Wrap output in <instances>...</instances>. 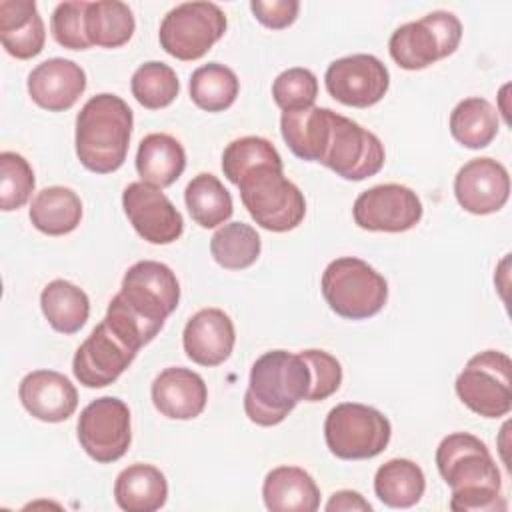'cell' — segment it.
Returning a JSON list of instances; mask_svg holds the SVG:
<instances>
[{
  "mask_svg": "<svg viewBox=\"0 0 512 512\" xmlns=\"http://www.w3.org/2000/svg\"><path fill=\"white\" fill-rule=\"evenodd\" d=\"M178 302L176 274L162 262L140 260L126 270L122 288L110 300L104 320L138 352L162 330Z\"/></svg>",
  "mask_w": 512,
  "mask_h": 512,
  "instance_id": "obj_1",
  "label": "cell"
},
{
  "mask_svg": "<svg viewBox=\"0 0 512 512\" xmlns=\"http://www.w3.org/2000/svg\"><path fill=\"white\" fill-rule=\"evenodd\" d=\"M436 466L450 486V508L454 512H504L506 500L500 494V470L488 446L468 432H454L442 438L436 448Z\"/></svg>",
  "mask_w": 512,
  "mask_h": 512,
  "instance_id": "obj_2",
  "label": "cell"
},
{
  "mask_svg": "<svg viewBox=\"0 0 512 512\" xmlns=\"http://www.w3.org/2000/svg\"><path fill=\"white\" fill-rule=\"evenodd\" d=\"M310 368L300 354L270 350L250 370L244 412L258 426L280 424L310 392Z\"/></svg>",
  "mask_w": 512,
  "mask_h": 512,
  "instance_id": "obj_3",
  "label": "cell"
},
{
  "mask_svg": "<svg viewBox=\"0 0 512 512\" xmlns=\"http://www.w3.org/2000/svg\"><path fill=\"white\" fill-rule=\"evenodd\" d=\"M134 116L116 94L92 96L76 116V156L96 174L118 170L128 154Z\"/></svg>",
  "mask_w": 512,
  "mask_h": 512,
  "instance_id": "obj_4",
  "label": "cell"
},
{
  "mask_svg": "<svg viewBox=\"0 0 512 512\" xmlns=\"http://www.w3.org/2000/svg\"><path fill=\"white\" fill-rule=\"evenodd\" d=\"M236 186L244 208L260 228L288 232L304 220V194L284 176V164H260L248 170Z\"/></svg>",
  "mask_w": 512,
  "mask_h": 512,
  "instance_id": "obj_5",
  "label": "cell"
},
{
  "mask_svg": "<svg viewBox=\"0 0 512 512\" xmlns=\"http://www.w3.org/2000/svg\"><path fill=\"white\" fill-rule=\"evenodd\" d=\"M322 296L338 316L364 320L384 308L388 282L368 262L344 256L326 266L322 274Z\"/></svg>",
  "mask_w": 512,
  "mask_h": 512,
  "instance_id": "obj_6",
  "label": "cell"
},
{
  "mask_svg": "<svg viewBox=\"0 0 512 512\" xmlns=\"http://www.w3.org/2000/svg\"><path fill=\"white\" fill-rule=\"evenodd\" d=\"M392 436L390 420L376 408L342 402L324 420L328 450L340 460H366L386 450Z\"/></svg>",
  "mask_w": 512,
  "mask_h": 512,
  "instance_id": "obj_7",
  "label": "cell"
},
{
  "mask_svg": "<svg viewBox=\"0 0 512 512\" xmlns=\"http://www.w3.org/2000/svg\"><path fill=\"white\" fill-rule=\"evenodd\" d=\"M462 40L460 20L446 10H434L416 22L398 26L388 42L392 60L404 70H422L456 52Z\"/></svg>",
  "mask_w": 512,
  "mask_h": 512,
  "instance_id": "obj_8",
  "label": "cell"
},
{
  "mask_svg": "<svg viewBox=\"0 0 512 512\" xmlns=\"http://www.w3.org/2000/svg\"><path fill=\"white\" fill-rule=\"evenodd\" d=\"M464 406L484 418H502L512 408V360L498 350L472 356L456 378Z\"/></svg>",
  "mask_w": 512,
  "mask_h": 512,
  "instance_id": "obj_9",
  "label": "cell"
},
{
  "mask_svg": "<svg viewBox=\"0 0 512 512\" xmlns=\"http://www.w3.org/2000/svg\"><path fill=\"white\" fill-rule=\"evenodd\" d=\"M226 32V14L214 2H184L172 8L158 32L166 54L190 62L202 58Z\"/></svg>",
  "mask_w": 512,
  "mask_h": 512,
  "instance_id": "obj_10",
  "label": "cell"
},
{
  "mask_svg": "<svg viewBox=\"0 0 512 512\" xmlns=\"http://www.w3.org/2000/svg\"><path fill=\"white\" fill-rule=\"evenodd\" d=\"M384 158V144L376 134L342 114H332L330 134L320 164L340 178L364 180L382 170Z\"/></svg>",
  "mask_w": 512,
  "mask_h": 512,
  "instance_id": "obj_11",
  "label": "cell"
},
{
  "mask_svg": "<svg viewBox=\"0 0 512 512\" xmlns=\"http://www.w3.org/2000/svg\"><path fill=\"white\" fill-rule=\"evenodd\" d=\"M78 442L84 452L100 464L120 460L132 442L128 406L114 396L92 400L80 412Z\"/></svg>",
  "mask_w": 512,
  "mask_h": 512,
  "instance_id": "obj_12",
  "label": "cell"
},
{
  "mask_svg": "<svg viewBox=\"0 0 512 512\" xmlns=\"http://www.w3.org/2000/svg\"><path fill=\"white\" fill-rule=\"evenodd\" d=\"M418 194L402 184H378L364 190L352 208L354 222L370 232H406L422 218Z\"/></svg>",
  "mask_w": 512,
  "mask_h": 512,
  "instance_id": "obj_13",
  "label": "cell"
},
{
  "mask_svg": "<svg viewBox=\"0 0 512 512\" xmlns=\"http://www.w3.org/2000/svg\"><path fill=\"white\" fill-rule=\"evenodd\" d=\"M328 94L354 108L374 106L390 86L388 68L372 54H352L334 60L324 74Z\"/></svg>",
  "mask_w": 512,
  "mask_h": 512,
  "instance_id": "obj_14",
  "label": "cell"
},
{
  "mask_svg": "<svg viewBox=\"0 0 512 512\" xmlns=\"http://www.w3.org/2000/svg\"><path fill=\"white\" fill-rule=\"evenodd\" d=\"M136 354L138 352L128 346L106 320H102L78 346L72 360V372L82 386L104 388L120 378Z\"/></svg>",
  "mask_w": 512,
  "mask_h": 512,
  "instance_id": "obj_15",
  "label": "cell"
},
{
  "mask_svg": "<svg viewBox=\"0 0 512 512\" xmlns=\"http://www.w3.org/2000/svg\"><path fill=\"white\" fill-rule=\"evenodd\" d=\"M122 206L132 228L150 244H172L184 232L182 214L170 198L146 182H130L122 192Z\"/></svg>",
  "mask_w": 512,
  "mask_h": 512,
  "instance_id": "obj_16",
  "label": "cell"
},
{
  "mask_svg": "<svg viewBox=\"0 0 512 512\" xmlns=\"http://www.w3.org/2000/svg\"><path fill=\"white\" fill-rule=\"evenodd\" d=\"M454 196L470 214L498 212L510 196L508 170L498 160L474 158L456 172Z\"/></svg>",
  "mask_w": 512,
  "mask_h": 512,
  "instance_id": "obj_17",
  "label": "cell"
},
{
  "mask_svg": "<svg viewBox=\"0 0 512 512\" xmlns=\"http://www.w3.org/2000/svg\"><path fill=\"white\" fill-rule=\"evenodd\" d=\"M86 90V72L68 58H50L28 74V94L32 102L48 112L72 108Z\"/></svg>",
  "mask_w": 512,
  "mask_h": 512,
  "instance_id": "obj_18",
  "label": "cell"
},
{
  "mask_svg": "<svg viewBox=\"0 0 512 512\" xmlns=\"http://www.w3.org/2000/svg\"><path fill=\"white\" fill-rule=\"evenodd\" d=\"M236 330L220 308L198 310L184 326L182 344L186 356L200 366H218L234 350Z\"/></svg>",
  "mask_w": 512,
  "mask_h": 512,
  "instance_id": "obj_19",
  "label": "cell"
},
{
  "mask_svg": "<svg viewBox=\"0 0 512 512\" xmlns=\"http://www.w3.org/2000/svg\"><path fill=\"white\" fill-rule=\"evenodd\" d=\"M22 406L42 422H64L78 406L74 384L56 370L28 372L18 386Z\"/></svg>",
  "mask_w": 512,
  "mask_h": 512,
  "instance_id": "obj_20",
  "label": "cell"
},
{
  "mask_svg": "<svg viewBox=\"0 0 512 512\" xmlns=\"http://www.w3.org/2000/svg\"><path fill=\"white\" fill-rule=\"evenodd\" d=\"M208 400L204 378L188 368L172 366L152 382L154 408L172 420H192L202 414Z\"/></svg>",
  "mask_w": 512,
  "mask_h": 512,
  "instance_id": "obj_21",
  "label": "cell"
},
{
  "mask_svg": "<svg viewBox=\"0 0 512 512\" xmlns=\"http://www.w3.org/2000/svg\"><path fill=\"white\" fill-rule=\"evenodd\" d=\"M0 40L4 50L18 60H30L42 52L46 30L34 0L0 2Z\"/></svg>",
  "mask_w": 512,
  "mask_h": 512,
  "instance_id": "obj_22",
  "label": "cell"
},
{
  "mask_svg": "<svg viewBox=\"0 0 512 512\" xmlns=\"http://www.w3.org/2000/svg\"><path fill=\"white\" fill-rule=\"evenodd\" d=\"M262 498L270 512H314L320 508V488L298 466L270 470L262 484Z\"/></svg>",
  "mask_w": 512,
  "mask_h": 512,
  "instance_id": "obj_23",
  "label": "cell"
},
{
  "mask_svg": "<svg viewBox=\"0 0 512 512\" xmlns=\"http://www.w3.org/2000/svg\"><path fill=\"white\" fill-rule=\"evenodd\" d=\"M334 110L308 106L300 110H286L280 116V132L294 156L306 162H320L332 122Z\"/></svg>",
  "mask_w": 512,
  "mask_h": 512,
  "instance_id": "obj_24",
  "label": "cell"
},
{
  "mask_svg": "<svg viewBox=\"0 0 512 512\" xmlns=\"http://www.w3.org/2000/svg\"><path fill=\"white\" fill-rule=\"evenodd\" d=\"M186 168V152L182 144L164 132H152L140 140L136 152V172L142 182L154 188L174 184Z\"/></svg>",
  "mask_w": 512,
  "mask_h": 512,
  "instance_id": "obj_25",
  "label": "cell"
},
{
  "mask_svg": "<svg viewBox=\"0 0 512 512\" xmlns=\"http://www.w3.org/2000/svg\"><path fill=\"white\" fill-rule=\"evenodd\" d=\"M166 476L152 464H132L114 482V500L126 512H154L166 504Z\"/></svg>",
  "mask_w": 512,
  "mask_h": 512,
  "instance_id": "obj_26",
  "label": "cell"
},
{
  "mask_svg": "<svg viewBox=\"0 0 512 512\" xmlns=\"http://www.w3.org/2000/svg\"><path fill=\"white\" fill-rule=\"evenodd\" d=\"M82 220V200L66 186L42 188L30 204V222L48 236H64L78 228Z\"/></svg>",
  "mask_w": 512,
  "mask_h": 512,
  "instance_id": "obj_27",
  "label": "cell"
},
{
  "mask_svg": "<svg viewBox=\"0 0 512 512\" xmlns=\"http://www.w3.org/2000/svg\"><path fill=\"white\" fill-rule=\"evenodd\" d=\"M40 308L48 324L62 334L78 332L90 316V300L82 288L68 280H52L40 294Z\"/></svg>",
  "mask_w": 512,
  "mask_h": 512,
  "instance_id": "obj_28",
  "label": "cell"
},
{
  "mask_svg": "<svg viewBox=\"0 0 512 512\" xmlns=\"http://www.w3.org/2000/svg\"><path fill=\"white\" fill-rule=\"evenodd\" d=\"M426 490L422 468L408 458L384 462L374 476V492L390 508H410L420 502Z\"/></svg>",
  "mask_w": 512,
  "mask_h": 512,
  "instance_id": "obj_29",
  "label": "cell"
},
{
  "mask_svg": "<svg viewBox=\"0 0 512 512\" xmlns=\"http://www.w3.org/2000/svg\"><path fill=\"white\" fill-rule=\"evenodd\" d=\"M450 132L466 148H486L498 134V112L486 98H464L450 112Z\"/></svg>",
  "mask_w": 512,
  "mask_h": 512,
  "instance_id": "obj_30",
  "label": "cell"
},
{
  "mask_svg": "<svg viewBox=\"0 0 512 512\" xmlns=\"http://www.w3.org/2000/svg\"><path fill=\"white\" fill-rule=\"evenodd\" d=\"M184 202L192 220L202 228H216L234 212L230 192L214 174L208 172H202L188 182Z\"/></svg>",
  "mask_w": 512,
  "mask_h": 512,
  "instance_id": "obj_31",
  "label": "cell"
},
{
  "mask_svg": "<svg viewBox=\"0 0 512 512\" xmlns=\"http://www.w3.org/2000/svg\"><path fill=\"white\" fill-rule=\"evenodd\" d=\"M136 22L128 4L118 0L88 2L86 8V34L92 46L118 48L134 34Z\"/></svg>",
  "mask_w": 512,
  "mask_h": 512,
  "instance_id": "obj_32",
  "label": "cell"
},
{
  "mask_svg": "<svg viewBox=\"0 0 512 512\" xmlns=\"http://www.w3.org/2000/svg\"><path fill=\"white\" fill-rule=\"evenodd\" d=\"M240 82L234 70L224 64L208 62L190 76V98L206 112H222L230 108L238 96Z\"/></svg>",
  "mask_w": 512,
  "mask_h": 512,
  "instance_id": "obj_33",
  "label": "cell"
},
{
  "mask_svg": "<svg viewBox=\"0 0 512 512\" xmlns=\"http://www.w3.org/2000/svg\"><path fill=\"white\" fill-rule=\"evenodd\" d=\"M262 250L258 232L244 222H230L218 228L210 240V254L226 270L252 266Z\"/></svg>",
  "mask_w": 512,
  "mask_h": 512,
  "instance_id": "obj_34",
  "label": "cell"
},
{
  "mask_svg": "<svg viewBox=\"0 0 512 512\" xmlns=\"http://www.w3.org/2000/svg\"><path fill=\"white\" fill-rule=\"evenodd\" d=\"M130 88L132 96L138 100L140 106L148 110H160L176 100L180 92V82L176 72L168 64L152 60L136 68Z\"/></svg>",
  "mask_w": 512,
  "mask_h": 512,
  "instance_id": "obj_35",
  "label": "cell"
},
{
  "mask_svg": "<svg viewBox=\"0 0 512 512\" xmlns=\"http://www.w3.org/2000/svg\"><path fill=\"white\" fill-rule=\"evenodd\" d=\"M260 164H282L274 144L262 136H244L224 148L222 172L232 184H238L248 170Z\"/></svg>",
  "mask_w": 512,
  "mask_h": 512,
  "instance_id": "obj_36",
  "label": "cell"
},
{
  "mask_svg": "<svg viewBox=\"0 0 512 512\" xmlns=\"http://www.w3.org/2000/svg\"><path fill=\"white\" fill-rule=\"evenodd\" d=\"M36 178L28 160L16 152L0 154V208L4 212L22 208L34 192Z\"/></svg>",
  "mask_w": 512,
  "mask_h": 512,
  "instance_id": "obj_37",
  "label": "cell"
},
{
  "mask_svg": "<svg viewBox=\"0 0 512 512\" xmlns=\"http://www.w3.org/2000/svg\"><path fill=\"white\" fill-rule=\"evenodd\" d=\"M316 96L318 80L308 68H288L272 82V98L284 112L314 106Z\"/></svg>",
  "mask_w": 512,
  "mask_h": 512,
  "instance_id": "obj_38",
  "label": "cell"
},
{
  "mask_svg": "<svg viewBox=\"0 0 512 512\" xmlns=\"http://www.w3.org/2000/svg\"><path fill=\"white\" fill-rule=\"evenodd\" d=\"M86 8L88 2H60L50 18L54 40L68 50H86L92 46L86 34Z\"/></svg>",
  "mask_w": 512,
  "mask_h": 512,
  "instance_id": "obj_39",
  "label": "cell"
},
{
  "mask_svg": "<svg viewBox=\"0 0 512 512\" xmlns=\"http://www.w3.org/2000/svg\"><path fill=\"white\" fill-rule=\"evenodd\" d=\"M298 354L308 364L310 376H312L310 392H308L306 400L308 402H320V400H326L328 396H332L342 384V366H340V362L332 354H328L324 350H318V348L302 350Z\"/></svg>",
  "mask_w": 512,
  "mask_h": 512,
  "instance_id": "obj_40",
  "label": "cell"
},
{
  "mask_svg": "<svg viewBox=\"0 0 512 512\" xmlns=\"http://www.w3.org/2000/svg\"><path fill=\"white\" fill-rule=\"evenodd\" d=\"M250 10L260 24L272 30L288 28L300 10L298 0H252Z\"/></svg>",
  "mask_w": 512,
  "mask_h": 512,
  "instance_id": "obj_41",
  "label": "cell"
},
{
  "mask_svg": "<svg viewBox=\"0 0 512 512\" xmlns=\"http://www.w3.org/2000/svg\"><path fill=\"white\" fill-rule=\"evenodd\" d=\"M326 510L328 512H334V510H360V512H370L372 510V504L368 500H364V496L360 492H354V490H338L332 494V498L328 500L326 504Z\"/></svg>",
  "mask_w": 512,
  "mask_h": 512,
  "instance_id": "obj_42",
  "label": "cell"
}]
</instances>
